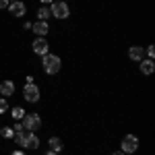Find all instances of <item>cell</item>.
Instances as JSON below:
<instances>
[{"mask_svg": "<svg viewBox=\"0 0 155 155\" xmlns=\"http://www.w3.org/2000/svg\"><path fill=\"white\" fill-rule=\"evenodd\" d=\"M11 155H27V153H25V151H21V149H19V151H11Z\"/></svg>", "mask_w": 155, "mask_h": 155, "instance_id": "7402d4cb", "label": "cell"}, {"mask_svg": "<svg viewBox=\"0 0 155 155\" xmlns=\"http://www.w3.org/2000/svg\"><path fill=\"white\" fill-rule=\"evenodd\" d=\"M31 50H33V54H37L39 58H41V56H46V54L50 52L48 37H35V39H33V44H31Z\"/></svg>", "mask_w": 155, "mask_h": 155, "instance_id": "8992f818", "label": "cell"}, {"mask_svg": "<svg viewBox=\"0 0 155 155\" xmlns=\"http://www.w3.org/2000/svg\"><path fill=\"white\" fill-rule=\"evenodd\" d=\"M50 17H52L50 6H46V4H39V8H37V21H50Z\"/></svg>", "mask_w": 155, "mask_h": 155, "instance_id": "9a60e30c", "label": "cell"}, {"mask_svg": "<svg viewBox=\"0 0 155 155\" xmlns=\"http://www.w3.org/2000/svg\"><path fill=\"white\" fill-rule=\"evenodd\" d=\"M112 155H126V153H122V151H114Z\"/></svg>", "mask_w": 155, "mask_h": 155, "instance_id": "d4e9b609", "label": "cell"}, {"mask_svg": "<svg viewBox=\"0 0 155 155\" xmlns=\"http://www.w3.org/2000/svg\"><path fill=\"white\" fill-rule=\"evenodd\" d=\"M23 99L27 104H37L41 99V89L35 83H25L23 87Z\"/></svg>", "mask_w": 155, "mask_h": 155, "instance_id": "277c9868", "label": "cell"}, {"mask_svg": "<svg viewBox=\"0 0 155 155\" xmlns=\"http://www.w3.org/2000/svg\"><path fill=\"white\" fill-rule=\"evenodd\" d=\"M39 137H37L35 132H29L27 134V143H25V149H29V151H35V149H39Z\"/></svg>", "mask_w": 155, "mask_h": 155, "instance_id": "4fadbf2b", "label": "cell"}, {"mask_svg": "<svg viewBox=\"0 0 155 155\" xmlns=\"http://www.w3.org/2000/svg\"><path fill=\"white\" fill-rule=\"evenodd\" d=\"M48 149L50 151H56V153H62L64 151V141L60 137H50L48 139Z\"/></svg>", "mask_w": 155, "mask_h": 155, "instance_id": "7c38bea8", "label": "cell"}, {"mask_svg": "<svg viewBox=\"0 0 155 155\" xmlns=\"http://www.w3.org/2000/svg\"><path fill=\"white\" fill-rule=\"evenodd\" d=\"M137 149H139V137H134V134H124L122 141H120V151L126 153V155H132Z\"/></svg>", "mask_w": 155, "mask_h": 155, "instance_id": "5b68a950", "label": "cell"}, {"mask_svg": "<svg viewBox=\"0 0 155 155\" xmlns=\"http://www.w3.org/2000/svg\"><path fill=\"white\" fill-rule=\"evenodd\" d=\"M23 29H25V31H31V23H29V21H27V23L23 25Z\"/></svg>", "mask_w": 155, "mask_h": 155, "instance_id": "603a6c76", "label": "cell"}, {"mask_svg": "<svg viewBox=\"0 0 155 155\" xmlns=\"http://www.w3.org/2000/svg\"><path fill=\"white\" fill-rule=\"evenodd\" d=\"M6 112H8V101H6V97H0V116Z\"/></svg>", "mask_w": 155, "mask_h": 155, "instance_id": "d6986e66", "label": "cell"}, {"mask_svg": "<svg viewBox=\"0 0 155 155\" xmlns=\"http://www.w3.org/2000/svg\"><path fill=\"white\" fill-rule=\"evenodd\" d=\"M52 2H54V0H39V4H46V6H50Z\"/></svg>", "mask_w": 155, "mask_h": 155, "instance_id": "44dd1931", "label": "cell"}, {"mask_svg": "<svg viewBox=\"0 0 155 155\" xmlns=\"http://www.w3.org/2000/svg\"><path fill=\"white\" fill-rule=\"evenodd\" d=\"M128 58H130L132 62H141V60L145 58V48L143 46H130V48H128Z\"/></svg>", "mask_w": 155, "mask_h": 155, "instance_id": "30bf717a", "label": "cell"}, {"mask_svg": "<svg viewBox=\"0 0 155 155\" xmlns=\"http://www.w3.org/2000/svg\"><path fill=\"white\" fill-rule=\"evenodd\" d=\"M27 134H29V130H17L15 132V137H12V141H15V143L19 145V147H21V149H25V143H27Z\"/></svg>", "mask_w": 155, "mask_h": 155, "instance_id": "5bb4252c", "label": "cell"}, {"mask_svg": "<svg viewBox=\"0 0 155 155\" xmlns=\"http://www.w3.org/2000/svg\"><path fill=\"white\" fill-rule=\"evenodd\" d=\"M41 71L46 72V74H50V77L58 74L62 71V58H60L58 54L48 52L46 56H41Z\"/></svg>", "mask_w": 155, "mask_h": 155, "instance_id": "6da1fadb", "label": "cell"}, {"mask_svg": "<svg viewBox=\"0 0 155 155\" xmlns=\"http://www.w3.org/2000/svg\"><path fill=\"white\" fill-rule=\"evenodd\" d=\"M50 29H52V27H50L48 21H35V23H31V31H33L37 37H48Z\"/></svg>", "mask_w": 155, "mask_h": 155, "instance_id": "ba28073f", "label": "cell"}, {"mask_svg": "<svg viewBox=\"0 0 155 155\" xmlns=\"http://www.w3.org/2000/svg\"><path fill=\"white\" fill-rule=\"evenodd\" d=\"M6 11L11 12L15 19H21V17L27 15V4H25L23 0H11V4H8Z\"/></svg>", "mask_w": 155, "mask_h": 155, "instance_id": "52a82bcc", "label": "cell"}, {"mask_svg": "<svg viewBox=\"0 0 155 155\" xmlns=\"http://www.w3.org/2000/svg\"><path fill=\"white\" fill-rule=\"evenodd\" d=\"M64 2H68V0H64Z\"/></svg>", "mask_w": 155, "mask_h": 155, "instance_id": "484cf974", "label": "cell"}, {"mask_svg": "<svg viewBox=\"0 0 155 155\" xmlns=\"http://www.w3.org/2000/svg\"><path fill=\"white\" fill-rule=\"evenodd\" d=\"M21 124H23L25 130L29 132H37L41 126H44V118L37 114V112H27L23 116V120H21Z\"/></svg>", "mask_w": 155, "mask_h": 155, "instance_id": "7a4b0ae2", "label": "cell"}, {"mask_svg": "<svg viewBox=\"0 0 155 155\" xmlns=\"http://www.w3.org/2000/svg\"><path fill=\"white\" fill-rule=\"evenodd\" d=\"M50 12H52L54 19L66 21V19L71 17V6H68V2H64V0H54V2L50 4Z\"/></svg>", "mask_w": 155, "mask_h": 155, "instance_id": "3957f363", "label": "cell"}, {"mask_svg": "<svg viewBox=\"0 0 155 155\" xmlns=\"http://www.w3.org/2000/svg\"><path fill=\"white\" fill-rule=\"evenodd\" d=\"M25 114H27V112H25V107H23V106H15V107H11V116H12L15 120H23Z\"/></svg>", "mask_w": 155, "mask_h": 155, "instance_id": "2e32d148", "label": "cell"}, {"mask_svg": "<svg viewBox=\"0 0 155 155\" xmlns=\"http://www.w3.org/2000/svg\"><path fill=\"white\" fill-rule=\"evenodd\" d=\"M0 137H2V139H6V141H11L12 137H15L12 126H2V128H0Z\"/></svg>", "mask_w": 155, "mask_h": 155, "instance_id": "e0dca14e", "label": "cell"}, {"mask_svg": "<svg viewBox=\"0 0 155 155\" xmlns=\"http://www.w3.org/2000/svg\"><path fill=\"white\" fill-rule=\"evenodd\" d=\"M145 54H147V58H149V60H155V46H153V44H149V46L145 48Z\"/></svg>", "mask_w": 155, "mask_h": 155, "instance_id": "ac0fdd59", "label": "cell"}, {"mask_svg": "<svg viewBox=\"0 0 155 155\" xmlns=\"http://www.w3.org/2000/svg\"><path fill=\"white\" fill-rule=\"evenodd\" d=\"M46 155H60V153H56V151H50V149H48V151H46Z\"/></svg>", "mask_w": 155, "mask_h": 155, "instance_id": "cb8c5ba5", "label": "cell"}, {"mask_svg": "<svg viewBox=\"0 0 155 155\" xmlns=\"http://www.w3.org/2000/svg\"><path fill=\"white\" fill-rule=\"evenodd\" d=\"M139 71H141V74H145V77L153 74V72H155V60L143 58V60H141V64H139Z\"/></svg>", "mask_w": 155, "mask_h": 155, "instance_id": "9c48e42d", "label": "cell"}, {"mask_svg": "<svg viewBox=\"0 0 155 155\" xmlns=\"http://www.w3.org/2000/svg\"><path fill=\"white\" fill-rule=\"evenodd\" d=\"M8 4H11V0H0V11H6Z\"/></svg>", "mask_w": 155, "mask_h": 155, "instance_id": "ffe728a7", "label": "cell"}, {"mask_svg": "<svg viewBox=\"0 0 155 155\" xmlns=\"http://www.w3.org/2000/svg\"><path fill=\"white\" fill-rule=\"evenodd\" d=\"M15 89H17L15 83H12L11 79H6V81L0 83V95H2V97H12V95H15Z\"/></svg>", "mask_w": 155, "mask_h": 155, "instance_id": "8fae6325", "label": "cell"}]
</instances>
